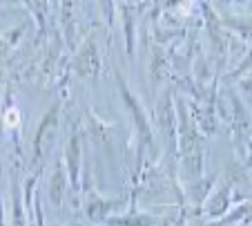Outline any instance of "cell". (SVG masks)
<instances>
[{"label": "cell", "instance_id": "obj_8", "mask_svg": "<svg viewBox=\"0 0 252 226\" xmlns=\"http://www.w3.org/2000/svg\"><path fill=\"white\" fill-rule=\"evenodd\" d=\"M67 192H69V177H67V168L63 164V159H58L47 182V199L56 208H61L67 197Z\"/></svg>", "mask_w": 252, "mask_h": 226}, {"label": "cell", "instance_id": "obj_3", "mask_svg": "<svg viewBox=\"0 0 252 226\" xmlns=\"http://www.w3.org/2000/svg\"><path fill=\"white\" fill-rule=\"evenodd\" d=\"M85 132H83V125H76L74 130L69 132L67 137V144H65V150H63V164L67 168V177H69V188L76 195L83 192V150H85V141H83Z\"/></svg>", "mask_w": 252, "mask_h": 226}, {"label": "cell", "instance_id": "obj_13", "mask_svg": "<svg viewBox=\"0 0 252 226\" xmlns=\"http://www.w3.org/2000/svg\"><path fill=\"white\" fill-rule=\"evenodd\" d=\"M98 2V7H100V11H103V16H105V20L107 23H114V14H116V9H114V0H96Z\"/></svg>", "mask_w": 252, "mask_h": 226}, {"label": "cell", "instance_id": "obj_4", "mask_svg": "<svg viewBox=\"0 0 252 226\" xmlns=\"http://www.w3.org/2000/svg\"><path fill=\"white\" fill-rule=\"evenodd\" d=\"M71 72L81 78H98L103 72V54H100L98 40L94 34H90L76 47L71 56Z\"/></svg>", "mask_w": 252, "mask_h": 226}, {"label": "cell", "instance_id": "obj_1", "mask_svg": "<svg viewBox=\"0 0 252 226\" xmlns=\"http://www.w3.org/2000/svg\"><path fill=\"white\" fill-rule=\"evenodd\" d=\"M114 81L116 87H119V94H121V101L125 106V112L129 116V123H132V130H134V139H136V177L143 173V166L148 164V157H157L158 150H157V137H154V128L150 123L148 114L143 110L141 101L136 99L129 85L125 83L123 74L121 70L114 72Z\"/></svg>", "mask_w": 252, "mask_h": 226}, {"label": "cell", "instance_id": "obj_17", "mask_svg": "<svg viewBox=\"0 0 252 226\" xmlns=\"http://www.w3.org/2000/svg\"><path fill=\"white\" fill-rule=\"evenodd\" d=\"M0 184H2V146H0Z\"/></svg>", "mask_w": 252, "mask_h": 226}, {"label": "cell", "instance_id": "obj_15", "mask_svg": "<svg viewBox=\"0 0 252 226\" xmlns=\"http://www.w3.org/2000/svg\"><path fill=\"white\" fill-rule=\"evenodd\" d=\"M243 159H246V166L252 170V141H250V146H248V152H246V157Z\"/></svg>", "mask_w": 252, "mask_h": 226}, {"label": "cell", "instance_id": "obj_12", "mask_svg": "<svg viewBox=\"0 0 252 226\" xmlns=\"http://www.w3.org/2000/svg\"><path fill=\"white\" fill-rule=\"evenodd\" d=\"M123 27H125V45H127V54L134 58V49H136V20L129 7H123Z\"/></svg>", "mask_w": 252, "mask_h": 226}, {"label": "cell", "instance_id": "obj_9", "mask_svg": "<svg viewBox=\"0 0 252 226\" xmlns=\"http://www.w3.org/2000/svg\"><path fill=\"white\" fill-rule=\"evenodd\" d=\"M9 226H29L27 220V208H25V199L20 192V179L16 168L11 170V217Z\"/></svg>", "mask_w": 252, "mask_h": 226}, {"label": "cell", "instance_id": "obj_6", "mask_svg": "<svg viewBox=\"0 0 252 226\" xmlns=\"http://www.w3.org/2000/svg\"><path fill=\"white\" fill-rule=\"evenodd\" d=\"M232 208V184L228 179L214 186L203 199V215L210 220H219Z\"/></svg>", "mask_w": 252, "mask_h": 226}, {"label": "cell", "instance_id": "obj_14", "mask_svg": "<svg viewBox=\"0 0 252 226\" xmlns=\"http://www.w3.org/2000/svg\"><path fill=\"white\" fill-rule=\"evenodd\" d=\"M239 90H241V92H248V94H252V72L248 74L246 78H239Z\"/></svg>", "mask_w": 252, "mask_h": 226}, {"label": "cell", "instance_id": "obj_10", "mask_svg": "<svg viewBox=\"0 0 252 226\" xmlns=\"http://www.w3.org/2000/svg\"><path fill=\"white\" fill-rule=\"evenodd\" d=\"M105 224L107 226H157L158 220L152 213H143L132 208L129 213H123V215H110Z\"/></svg>", "mask_w": 252, "mask_h": 226}, {"label": "cell", "instance_id": "obj_19", "mask_svg": "<svg viewBox=\"0 0 252 226\" xmlns=\"http://www.w3.org/2000/svg\"><path fill=\"white\" fill-rule=\"evenodd\" d=\"M234 2H239V5H241V2H246V0H234Z\"/></svg>", "mask_w": 252, "mask_h": 226}, {"label": "cell", "instance_id": "obj_5", "mask_svg": "<svg viewBox=\"0 0 252 226\" xmlns=\"http://www.w3.org/2000/svg\"><path fill=\"white\" fill-rule=\"evenodd\" d=\"M157 121L158 132L170 154L176 152V108H174V92L167 90L163 99L157 103Z\"/></svg>", "mask_w": 252, "mask_h": 226}, {"label": "cell", "instance_id": "obj_7", "mask_svg": "<svg viewBox=\"0 0 252 226\" xmlns=\"http://www.w3.org/2000/svg\"><path fill=\"white\" fill-rule=\"evenodd\" d=\"M125 204V199L116 197V199H107L100 197L96 192H90L85 199H83V208H85V215L92 224H103L107 222V217L114 215V211H119Z\"/></svg>", "mask_w": 252, "mask_h": 226}, {"label": "cell", "instance_id": "obj_2", "mask_svg": "<svg viewBox=\"0 0 252 226\" xmlns=\"http://www.w3.org/2000/svg\"><path fill=\"white\" fill-rule=\"evenodd\" d=\"M61 110H63V101H54L49 106V110L43 114L40 123L36 125V135L32 141V154H29V166L32 170H43L45 164L52 157V150L56 146V137H58V128H61Z\"/></svg>", "mask_w": 252, "mask_h": 226}, {"label": "cell", "instance_id": "obj_20", "mask_svg": "<svg viewBox=\"0 0 252 226\" xmlns=\"http://www.w3.org/2000/svg\"><path fill=\"white\" fill-rule=\"evenodd\" d=\"M2 2H9V0H0V5H2Z\"/></svg>", "mask_w": 252, "mask_h": 226}, {"label": "cell", "instance_id": "obj_16", "mask_svg": "<svg viewBox=\"0 0 252 226\" xmlns=\"http://www.w3.org/2000/svg\"><path fill=\"white\" fill-rule=\"evenodd\" d=\"M0 226H5V208H2V188H0Z\"/></svg>", "mask_w": 252, "mask_h": 226}, {"label": "cell", "instance_id": "obj_11", "mask_svg": "<svg viewBox=\"0 0 252 226\" xmlns=\"http://www.w3.org/2000/svg\"><path fill=\"white\" fill-rule=\"evenodd\" d=\"M27 11L33 16L36 25H38V34L45 36L49 27V11H52V0H20Z\"/></svg>", "mask_w": 252, "mask_h": 226}, {"label": "cell", "instance_id": "obj_18", "mask_svg": "<svg viewBox=\"0 0 252 226\" xmlns=\"http://www.w3.org/2000/svg\"><path fill=\"white\" fill-rule=\"evenodd\" d=\"M237 226H248V222H239V224Z\"/></svg>", "mask_w": 252, "mask_h": 226}]
</instances>
